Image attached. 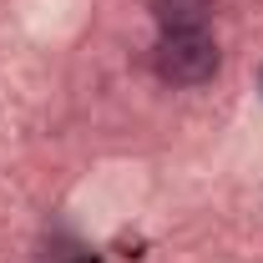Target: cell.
Listing matches in <instances>:
<instances>
[{
    "label": "cell",
    "mask_w": 263,
    "mask_h": 263,
    "mask_svg": "<svg viewBox=\"0 0 263 263\" xmlns=\"http://www.w3.org/2000/svg\"><path fill=\"white\" fill-rule=\"evenodd\" d=\"M223 66V51L208 31H162L152 46V71L167 86H202Z\"/></svg>",
    "instance_id": "6da1fadb"
},
{
    "label": "cell",
    "mask_w": 263,
    "mask_h": 263,
    "mask_svg": "<svg viewBox=\"0 0 263 263\" xmlns=\"http://www.w3.org/2000/svg\"><path fill=\"white\" fill-rule=\"evenodd\" d=\"M157 31H202L218 10V0H147Z\"/></svg>",
    "instance_id": "7a4b0ae2"
}]
</instances>
